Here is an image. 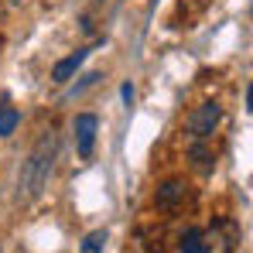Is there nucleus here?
Returning <instances> with one entry per match:
<instances>
[{"instance_id": "obj_11", "label": "nucleus", "mask_w": 253, "mask_h": 253, "mask_svg": "<svg viewBox=\"0 0 253 253\" xmlns=\"http://www.w3.org/2000/svg\"><path fill=\"white\" fill-rule=\"evenodd\" d=\"M103 247H106V229H92L83 240V253H103Z\"/></svg>"}, {"instance_id": "obj_6", "label": "nucleus", "mask_w": 253, "mask_h": 253, "mask_svg": "<svg viewBox=\"0 0 253 253\" xmlns=\"http://www.w3.org/2000/svg\"><path fill=\"white\" fill-rule=\"evenodd\" d=\"M85 55H89V48H76L69 58L55 62V69H51V79H55V83H69V79L79 72V65L85 62Z\"/></svg>"}, {"instance_id": "obj_9", "label": "nucleus", "mask_w": 253, "mask_h": 253, "mask_svg": "<svg viewBox=\"0 0 253 253\" xmlns=\"http://www.w3.org/2000/svg\"><path fill=\"white\" fill-rule=\"evenodd\" d=\"M17 124H21V113H17L7 99H0V137H10V133L17 130Z\"/></svg>"}, {"instance_id": "obj_10", "label": "nucleus", "mask_w": 253, "mask_h": 253, "mask_svg": "<svg viewBox=\"0 0 253 253\" xmlns=\"http://www.w3.org/2000/svg\"><path fill=\"white\" fill-rule=\"evenodd\" d=\"M137 240H140V250L144 253H165V247H161L165 243V233L161 229H140Z\"/></svg>"}, {"instance_id": "obj_3", "label": "nucleus", "mask_w": 253, "mask_h": 253, "mask_svg": "<svg viewBox=\"0 0 253 253\" xmlns=\"http://www.w3.org/2000/svg\"><path fill=\"white\" fill-rule=\"evenodd\" d=\"M222 120V110H219V103H199L192 113H188V120H185V130H188V137L192 140H209L212 133H215V126Z\"/></svg>"}, {"instance_id": "obj_12", "label": "nucleus", "mask_w": 253, "mask_h": 253, "mask_svg": "<svg viewBox=\"0 0 253 253\" xmlns=\"http://www.w3.org/2000/svg\"><path fill=\"white\" fill-rule=\"evenodd\" d=\"M120 96H124V103H126V106H130V103H133V85L124 83V85H120Z\"/></svg>"}, {"instance_id": "obj_1", "label": "nucleus", "mask_w": 253, "mask_h": 253, "mask_svg": "<svg viewBox=\"0 0 253 253\" xmlns=\"http://www.w3.org/2000/svg\"><path fill=\"white\" fill-rule=\"evenodd\" d=\"M55 154H58V137L48 130L42 140L35 144V151H31V158L24 161V168H21V192H24L28 202L38 199L44 192L48 174H51V165H55Z\"/></svg>"}, {"instance_id": "obj_4", "label": "nucleus", "mask_w": 253, "mask_h": 253, "mask_svg": "<svg viewBox=\"0 0 253 253\" xmlns=\"http://www.w3.org/2000/svg\"><path fill=\"white\" fill-rule=\"evenodd\" d=\"M188 202H192V188L185 185V178H168L154 192V206L161 212H178V209H185Z\"/></svg>"}, {"instance_id": "obj_2", "label": "nucleus", "mask_w": 253, "mask_h": 253, "mask_svg": "<svg viewBox=\"0 0 253 253\" xmlns=\"http://www.w3.org/2000/svg\"><path fill=\"white\" fill-rule=\"evenodd\" d=\"M206 253H236L243 243V229L236 219H215L209 229H202Z\"/></svg>"}, {"instance_id": "obj_8", "label": "nucleus", "mask_w": 253, "mask_h": 253, "mask_svg": "<svg viewBox=\"0 0 253 253\" xmlns=\"http://www.w3.org/2000/svg\"><path fill=\"white\" fill-rule=\"evenodd\" d=\"M178 253H206L202 229H199V226H188V229L178 236Z\"/></svg>"}, {"instance_id": "obj_5", "label": "nucleus", "mask_w": 253, "mask_h": 253, "mask_svg": "<svg viewBox=\"0 0 253 253\" xmlns=\"http://www.w3.org/2000/svg\"><path fill=\"white\" fill-rule=\"evenodd\" d=\"M96 133H99V120L92 113H79L76 117V154L89 161L96 151Z\"/></svg>"}, {"instance_id": "obj_13", "label": "nucleus", "mask_w": 253, "mask_h": 253, "mask_svg": "<svg viewBox=\"0 0 253 253\" xmlns=\"http://www.w3.org/2000/svg\"><path fill=\"white\" fill-rule=\"evenodd\" d=\"M0 48H3V38H0Z\"/></svg>"}, {"instance_id": "obj_7", "label": "nucleus", "mask_w": 253, "mask_h": 253, "mask_svg": "<svg viewBox=\"0 0 253 253\" xmlns=\"http://www.w3.org/2000/svg\"><path fill=\"white\" fill-rule=\"evenodd\" d=\"M188 161L195 165V171L209 174V171L215 168V154H212L209 140H192V147H188Z\"/></svg>"}]
</instances>
